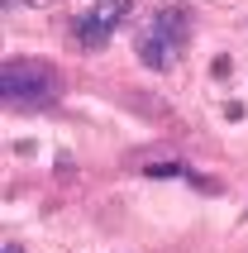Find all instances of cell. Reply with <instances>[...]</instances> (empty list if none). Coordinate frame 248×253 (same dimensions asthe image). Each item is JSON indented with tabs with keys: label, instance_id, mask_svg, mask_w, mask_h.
Returning <instances> with one entry per match:
<instances>
[{
	"label": "cell",
	"instance_id": "cell-5",
	"mask_svg": "<svg viewBox=\"0 0 248 253\" xmlns=\"http://www.w3.org/2000/svg\"><path fill=\"white\" fill-rule=\"evenodd\" d=\"M5 253H19V244H10V249H5Z\"/></svg>",
	"mask_w": 248,
	"mask_h": 253
},
{
	"label": "cell",
	"instance_id": "cell-2",
	"mask_svg": "<svg viewBox=\"0 0 248 253\" xmlns=\"http://www.w3.org/2000/svg\"><path fill=\"white\" fill-rule=\"evenodd\" d=\"M57 67L43 57H10L0 72V96L10 110H48L57 100Z\"/></svg>",
	"mask_w": 248,
	"mask_h": 253
},
{
	"label": "cell",
	"instance_id": "cell-4",
	"mask_svg": "<svg viewBox=\"0 0 248 253\" xmlns=\"http://www.w3.org/2000/svg\"><path fill=\"white\" fill-rule=\"evenodd\" d=\"M19 5H29V10H48L53 0H19Z\"/></svg>",
	"mask_w": 248,
	"mask_h": 253
},
{
	"label": "cell",
	"instance_id": "cell-1",
	"mask_svg": "<svg viewBox=\"0 0 248 253\" xmlns=\"http://www.w3.org/2000/svg\"><path fill=\"white\" fill-rule=\"evenodd\" d=\"M134 48H138V57H143V67L172 72L181 57H186V48H191V10H186V5H158V10L148 14V24L138 29Z\"/></svg>",
	"mask_w": 248,
	"mask_h": 253
},
{
	"label": "cell",
	"instance_id": "cell-3",
	"mask_svg": "<svg viewBox=\"0 0 248 253\" xmlns=\"http://www.w3.org/2000/svg\"><path fill=\"white\" fill-rule=\"evenodd\" d=\"M129 10H134V0H91L72 19V39L82 43V48H105L115 39V29L129 19Z\"/></svg>",
	"mask_w": 248,
	"mask_h": 253
}]
</instances>
